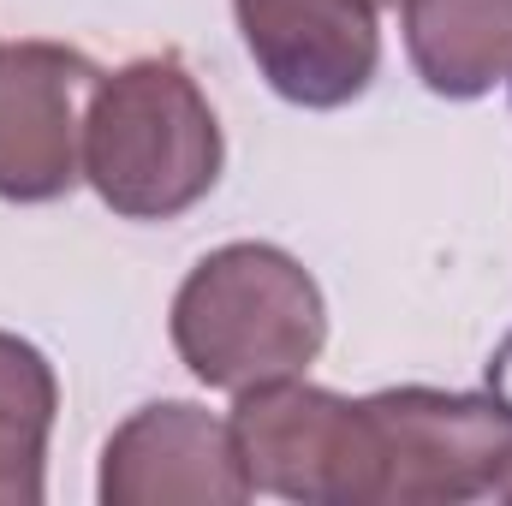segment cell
Wrapping results in <instances>:
<instances>
[{"instance_id":"8992f818","label":"cell","mask_w":512,"mask_h":506,"mask_svg":"<svg viewBox=\"0 0 512 506\" xmlns=\"http://www.w3.org/2000/svg\"><path fill=\"white\" fill-rule=\"evenodd\" d=\"M256 483L233 423L191 399H155L131 411L102 453V501L108 506H239Z\"/></svg>"},{"instance_id":"7c38bea8","label":"cell","mask_w":512,"mask_h":506,"mask_svg":"<svg viewBox=\"0 0 512 506\" xmlns=\"http://www.w3.org/2000/svg\"><path fill=\"white\" fill-rule=\"evenodd\" d=\"M376 6H399V0H376Z\"/></svg>"},{"instance_id":"ba28073f","label":"cell","mask_w":512,"mask_h":506,"mask_svg":"<svg viewBox=\"0 0 512 506\" xmlns=\"http://www.w3.org/2000/svg\"><path fill=\"white\" fill-rule=\"evenodd\" d=\"M399 18L405 54L435 96L471 102L512 84V0H399Z\"/></svg>"},{"instance_id":"8fae6325","label":"cell","mask_w":512,"mask_h":506,"mask_svg":"<svg viewBox=\"0 0 512 506\" xmlns=\"http://www.w3.org/2000/svg\"><path fill=\"white\" fill-rule=\"evenodd\" d=\"M501 495H507V501H512V477H507V489H501Z\"/></svg>"},{"instance_id":"6da1fadb","label":"cell","mask_w":512,"mask_h":506,"mask_svg":"<svg viewBox=\"0 0 512 506\" xmlns=\"http://www.w3.org/2000/svg\"><path fill=\"white\" fill-rule=\"evenodd\" d=\"M227 143L179 54L102 72L84 108V179L126 221H173L221 179Z\"/></svg>"},{"instance_id":"3957f363","label":"cell","mask_w":512,"mask_h":506,"mask_svg":"<svg viewBox=\"0 0 512 506\" xmlns=\"http://www.w3.org/2000/svg\"><path fill=\"white\" fill-rule=\"evenodd\" d=\"M370 417V506H459L512 477V405L501 393L387 387Z\"/></svg>"},{"instance_id":"5b68a950","label":"cell","mask_w":512,"mask_h":506,"mask_svg":"<svg viewBox=\"0 0 512 506\" xmlns=\"http://www.w3.org/2000/svg\"><path fill=\"white\" fill-rule=\"evenodd\" d=\"M90 54L66 42H0V197L54 203L84 179Z\"/></svg>"},{"instance_id":"52a82bcc","label":"cell","mask_w":512,"mask_h":506,"mask_svg":"<svg viewBox=\"0 0 512 506\" xmlns=\"http://www.w3.org/2000/svg\"><path fill=\"white\" fill-rule=\"evenodd\" d=\"M233 12L274 96L298 108H346L376 84V0H233Z\"/></svg>"},{"instance_id":"9c48e42d","label":"cell","mask_w":512,"mask_h":506,"mask_svg":"<svg viewBox=\"0 0 512 506\" xmlns=\"http://www.w3.org/2000/svg\"><path fill=\"white\" fill-rule=\"evenodd\" d=\"M54 405H60L54 364L30 340L0 334V506L42 501V459H48Z\"/></svg>"},{"instance_id":"30bf717a","label":"cell","mask_w":512,"mask_h":506,"mask_svg":"<svg viewBox=\"0 0 512 506\" xmlns=\"http://www.w3.org/2000/svg\"><path fill=\"white\" fill-rule=\"evenodd\" d=\"M489 381H495V393H501V399L512 405V340L501 346V352H495V364H489Z\"/></svg>"},{"instance_id":"7a4b0ae2","label":"cell","mask_w":512,"mask_h":506,"mask_svg":"<svg viewBox=\"0 0 512 506\" xmlns=\"http://www.w3.org/2000/svg\"><path fill=\"white\" fill-rule=\"evenodd\" d=\"M328 346V304L280 245H221L173 298V352L203 387L245 393L304 376Z\"/></svg>"},{"instance_id":"277c9868","label":"cell","mask_w":512,"mask_h":506,"mask_svg":"<svg viewBox=\"0 0 512 506\" xmlns=\"http://www.w3.org/2000/svg\"><path fill=\"white\" fill-rule=\"evenodd\" d=\"M227 423L262 495L304 506H370L364 399H340L328 387L286 376L245 387Z\"/></svg>"}]
</instances>
